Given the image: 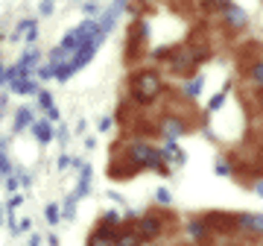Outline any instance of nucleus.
Here are the masks:
<instances>
[{"label": "nucleus", "instance_id": "f257e3e1", "mask_svg": "<svg viewBox=\"0 0 263 246\" xmlns=\"http://www.w3.org/2000/svg\"><path fill=\"white\" fill-rule=\"evenodd\" d=\"M164 94V76L158 71H135L129 76V100L135 106H152Z\"/></svg>", "mask_w": 263, "mask_h": 246}, {"label": "nucleus", "instance_id": "f03ea898", "mask_svg": "<svg viewBox=\"0 0 263 246\" xmlns=\"http://www.w3.org/2000/svg\"><path fill=\"white\" fill-rule=\"evenodd\" d=\"M146 38H149V27H146V21L138 18L129 27V38H126V65H135L138 59H143Z\"/></svg>", "mask_w": 263, "mask_h": 246}, {"label": "nucleus", "instance_id": "7ed1b4c3", "mask_svg": "<svg viewBox=\"0 0 263 246\" xmlns=\"http://www.w3.org/2000/svg\"><path fill=\"white\" fill-rule=\"evenodd\" d=\"M135 229H138L141 240H158L161 232H164V220L158 214H146V217L135 220Z\"/></svg>", "mask_w": 263, "mask_h": 246}, {"label": "nucleus", "instance_id": "20e7f679", "mask_svg": "<svg viewBox=\"0 0 263 246\" xmlns=\"http://www.w3.org/2000/svg\"><path fill=\"white\" fill-rule=\"evenodd\" d=\"M187 129H190V126L181 120L179 114H164V117L158 120V132L164 135L167 141H176V138H181V135L187 132Z\"/></svg>", "mask_w": 263, "mask_h": 246}, {"label": "nucleus", "instance_id": "39448f33", "mask_svg": "<svg viewBox=\"0 0 263 246\" xmlns=\"http://www.w3.org/2000/svg\"><path fill=\"white\" fill-rule=\"evenodd\" d=\"M234 220H237V229H243L246 235L263 237V214H249V211H243V214H234Z\"/></svg>", "mask_w": 263, "mask_h": 246}, {"label": "nucleus", "instance_id": "423d86ee", "mask_svg": "<svg viewBox=\"0 0 263 246\" xmlns=\"http://www.w3.org/2000/svg\"><path fill=\"white\" fill-rule=\"evenodd\" d=\"M222 15H226V24L234 29H246L249 27V15L243 12V6H237V3H222Z\"/></svg>", "mask_w": 263, "mask_h": 246}, {"label": "nucleus", "instance_id": "0eeeda50", "mask_svg": "<svg viewBox=\"0 0 263 246\" xmlns=\"http://www.w3.org/2000/svg\"><path fill=\"white\" fill-rule=\"evenodd\" d=\"M29 129H32V135H35L41 144H50V141H53V123H50V120H35Z\"/></svg>", "mask_w": 263, "mask_h": 246}, {"label": "nucleus", "instance_id": "6e6552de", "mask_svg": "<svg viewBox=\"0 0 263 246\" xmlns=\"http://www.w3.org/2000/svg\"><path fill=\"white\" fill-rule=\"evenodd\" d=\"M202 85H205V76H190V82H184V88H181V94L190 97V100H196L199 94H202Z\"/></svg>", "mask_w": 263, "mask_h": 246}, {"label": "nucleus", "instance_id": "1a4fd4ad", "mask_svg": "<svg viewBox=\"0 0 263 246\" xmlns=\"http://www.w3.org/2000/svg\"><path fill=\"white\" fill-rule=\"evenodd\" d=\"M32 112H29V109H18V112H15V132H21V129H29V126H32Z\"/></svg>", "mask_w": 263, "mask_h": 246}, {"label": "nucleus", "instance_id": "9d476101", "mask_svg": "<svg viewBox=\"0 0 263 246\" xmlns=\"http://www.w3.org/2000/svg\"><path fill=\"white\" fill-rule=\"evenodd\" d=\"M38 103H41V109L50 114V120H59V112H56V106H53V97H50L47 91H41V94H38Z\"/></svg>", "mask_w": 263, "mask_h": 246}, {"label": "nucleus", "instance_id": "9b49d317", "mask_svg": "<svg viewBox=\"0 0 263 246\" xmlns=\"http://www.w3.org/2000/svg\"><path fill=\"white\" fill-rule=\"evenodd\" d=\"M249 76H252V82L257 88H263V59H257V62L249 67Z\"/></svg>", "mask_w": 263, "mask_h": 246}, {"label": "nucleus", "instance_id": "f8f14e48", "mask_svg": "<svg viewBox=\"0 0 263 246\" xmlns=\"http://www.w3.org/2000/svg\"><path fill=\"white\" fill-rule=\"evenodd\" d=\"M44 220H47L50 226L59 223V220H62V208H59V205H47V208H44Z\"/></svg>", "mask_w": 263, "mask_h": 246}, {"label": "nucleus", "instance_id": "ddd939ff", "mask_svg": "<svg viewBox=\"0 0 263 246\" xmlns=\"http://www.w3.org/2000/svg\"><path fill=\"white\" fill-rule=\"evenodd\" d=\"M82 12H85V15H88V18H100V3H97V0H88V3H85V6H82Z\"/></svg>", "mask_w": 263, "mask_h": 246}, {"label": "nucleus", "instance_id": "4468645a", "mask_svg": "<svg viewBox=\"0 0 263 246\" xmlns=\"http://www.w3.org/2000/svg\"><path fill=\"white\" fill-rule=\"evenodd\" d=\"M9 173H12V161L6 159V152L0 147V176H9Z\"/></svg>", "mask_w": 263, "mask_h": 246}, {"label": "nucleus", "instance_id": "2eb2a0df", "mask_svg": "<svg viewBox=\"0 0 263 246\" xmlns=\"http://www.w3.org/2000/svg\"><path fill=\"white\" fill-rule=\"evenodd\" d=\"M222 103H226V91H219V94L208 103V112H219V109H222Z\"/></svg>", "mask_w": 263, "mask_h": 246}, {"label": "nucleus", "instance_id": "dca6fc26", "mask_svg": "<svg viewBox=\"0 0 263 246\" xmlns=\"http://www.w3.org/2000/svg\"><path fill=\"white\" fill-rule=\"evenodd\" d=\"M155 202H158V205H170V202H173L170 190L167 188H158V190H155Z\"/></svg>", "mask_w": 263, "mask_h": 246}, {"label": "nucleus", "instance_id": "f3484780", "mask_svg": "<svg viewBox=\"0 0 263 246\" xmlns=\"http://www.w3.org/2000/svg\"><path fill=\"white\" fill-rule=\"evenodd\" d=\"M231 173H234V170H231V164H228V161H222V159L216 161V176H231Z\"/></svg>", "mask_w": 263, "mask_h": 246}, {"label": "nucleus", "instance_id": "a211bd4d", "mask_svg": "<svg viewBox=\"0 0 263 246\" xmlns=\"http://www.w3.org/2000/svg\"><path fill=\"white\" fill-rule=\"evenodd\" d=\"M41 12L50 15V12H53V0H41Z\"/></svg>", "mask_w": 263, "mask_h": 246}, {"label": "nucleus", "instance_id": "6ab92c4d", "mask_svg": "<svg viewBox=\"0 0 263 246\" xmlns=\"http://www.w3.org/2000/svg\"><path fill=\"white\" fill-rule=\"evenodd\" d=\"M254 194H257V197L263 199V182H254Z\"/></svg>", "mask_w": 263, "mask_h": 246}, {"label": "nucleus", "instance_id": "aec40b11", "mask_svg": "<svg viewBox=\"0 0 263 246\" xmlns=\"http://www.w3.org/2000/svg\"><path fill=\"white\" fill-rule=\"evenodd\" d=\"M38 243H41V237H38V235H32V237H29V246H38Z\"/></svg>", "mask_w": 263, "mask_h": 246}, {"label": "nucleus", "instance_id": "412c9836", "mask_svg": "<svg viewBox=\"0 0 263 246\" xmlns=\"http://www.w3.org/2000/svg\"><path fill=\"white\" fill-rule=\"evenodd\" d=\"M146 3H149V0H146Z\"/></svg>", "mask_w": 263, "mask_h": 246}]
</instances>
